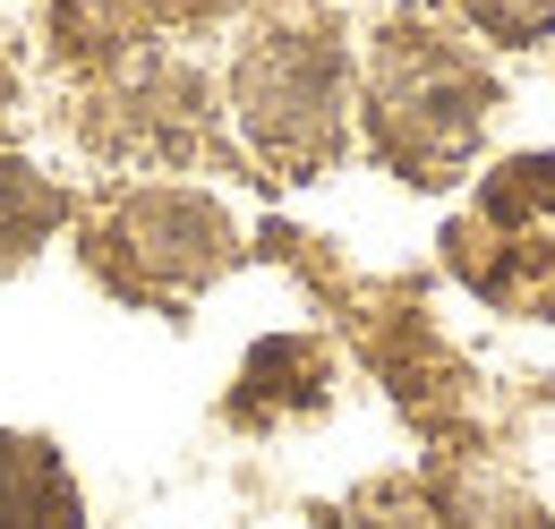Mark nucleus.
<instances>
[{
    "label": "nucleus",
    "mask_w": 555,
    "mask_h": 529,
    "mask_svg": "<svg viewBox=\"0 0 555 529\" xmlns=\"http://www.w3.org/2000/svg\"><path fill=\"white\" fill-rule=\"evenodd\" d=\"M487 120V77L470 52L436 43V35H393L376 61V145L402 171H444L453 154H470Z\"/></svg>",
    "instance_id": "obj_1"
},
{
    "label": "nucleus",
    "mask_w": 555,
    "mask_h": 529,
    "mask_svg": "<svg viewBox=\"0 0 555 529\" xmlns=\"http://www.w3.org/2000/svg\"><path fill=\"white\" fill-rule=\"evenodd\" d=\"M0 529H86L69 469L43 436H0Z\"/></svg>",
    "instance_id": "obj_3"
},
{
    "label": "nucleus",
    "mask_w": 555,
    "mask_h": 529,
    "mask_svg": "<svg viewBox=\"0 0 555 529\" xmlns=\"http://www.w3.org/2000/svg\"><path fill=\"white\" fill-rule=\"evenodd\" d=\"M479 35H495V43H530V35H547L555 26V0H453Z\"/></svg>",
    "instance_id": "obj_5"
},
{
    "label": "nucleus",
    "mask_w": 555,
    "mask_h": 529,
    "mask_svg": "<svg viewBox=\"0 0 555 529\" xmlns=\"http://www.w3.org/2000/svg\"><path fill=\"white\" fill-rule=\"evenodd\" d=\"M52 222V197H43V180L26 171V163H0V257L17 248V240H35Z\"/></svg>",
    "instance_id": "obj_4"
},
{
    "label": "nucleus",
    "mask_w": 555,
    "mask_h": 529,
    "mask_svg": "<svg viewBox=\"0 0 555 529\" xmlns=\"http://www.w3.org/2000/svg\"><path fill=\"white\" fill-rule=\"evenodd\" d=\"M240 103H248V129L274 154H325V137H334V52L308 43V35H274L240 68Z\"/></svg>",
    "instance_id": "obj_2"
}]
</instances>
